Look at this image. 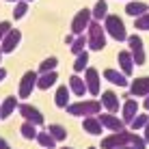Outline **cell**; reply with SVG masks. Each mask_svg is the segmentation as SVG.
Returning a JSON list of instances; mask_svg holds the SVG:
<instances>
[{
  "mask_svg": "<svg viewBox=\"0 0 149 149\" xmlns=\"http://www.w3.org/2000/svg\"><path fill=\"white\" fill-rule=\"evenodd\" d=\"M61 149H74V147H61Z\"/></svg>",
  "mask_w": 149,
  "mask_h": 149,
  "instance_id": "obj_40",
  "label": "cell"
},
{
  "mask_svg": "<svg viewBox=\"0 0 149 149\" xmlns=\"http://www.w3.org/2000/svg\"><path fill=\"white\" fill-rule=\"evenodd\" d=\"M69 86L67 84H61L58 89H56V95H54V104L58 106V108H67L69 106Z\"/></svg>",
  "mask_w": 149,
  "mask_h": 149,
  "instance_id": "obj_21",
  "label": "cell"
},
{
  "mask_svg": "<svg viewBox=\"0 0 149 149\" xmlns=\"http://www.w3.org/2000/svg\"><path fill=\"white\" fill-rule=\"evenodd\" d=\"M100 102H102V108H106V110L110 112V115L119 112V108H121V100H119V95H117L112 89H106V91H102V97H100Z\"/></svg>",
  "mask_w": 149,
  "mask_h": 149,
  "instance_id": "obj_10",
  "label": "cell"
},
{
  "mask_svg": "<svg viewBox=\"0 0 149 149\" xmlns=\"http://www.w3.org/2000/svg\"><path fill=\"white\" fill-rule=\"evenodd\" d=\"M26 2H30V0H26Z\"/></svg>",
  "mask_w": 149,
  "mask_h": 149,
  "instance_id": "obj_44",
  "label": "cell"
},
{
  "mask_svg": "<svg viewBox=\"0 0 149 149\" xmlns=\"http://www.w3.org/2000/svg\"><path fill=\"white\" fill-rule=\"evenodd\" d=\"M104 30H106V33H110L117 41H127L125 24H123V19H121L117 13H108V15L104 17Z\"/></svg>",
  "mask_w": 149,
  "mask_h": 149,
  "instance_id": "obj_3",
  "label": "cell"
},
{
  "mask_svg": "<svg viewBox=\"0 0 149 149\" xmlns=\"http://www.w3.org/2000/svg\"><path fill=\"white\" fill-rule=\"evenodd\" d=\"M37 71L35 69H28L22 74V78H19V86H17V95L22 97V100H26V97L33 95L35 86H37Z\"/></svg>",
  "mask_w": 149,
  "mask_h": 149,
  "instance_id": "obj_5",
  "label": "cell"
},
{
  "mask_svg": "<svg viewBox=\"0 0 149 149\" xmlns=\"http://www.w3.org/2000/svg\"><path fill=\"white\" fill-rule=\"evenodd\" d=\"M117 58H119V65H121V74H123V76H130L132 71H134V61H132V54H130V50H121V52L117 54Z\"/></svg>",
  "mask_w": 149,
  "mask_h": 149,
  "instance_id": "obj_18",
  "label": "cell"
},
{
  "mask_svg": "<svg viewBox=\"0 0 149 149\" xmlns=\"http://www.w3.org/2000/svg\"><path fill=\"white\" fill-rule=\"evenodd\" d=\"M130 145L134 147V149H147L145 138H143V136H138L136 132H132V141H130Z\"/></svg>",
  "mask_w": 149,
  "mask_h": 149,
  "instance_id": "obj_33",
  "label": "cell"
},
{
  "mask_svg": "<svg viewBox=\"0 0 149 149\" xmlns=\"http://www.w3.org/2000/svg\"><path fill=\"white\" fill-rule=\"evenodd\" d=\"M56 80H58V74L52 69V71H45V74H39L37 76V86L39 89H50V86L56 84Z\"/></svg>",
  "mask_w": 149,
  "mask_h": 149,
  "instance_id": "obj_20",
  "label": "cell"
},
{
  "mask_svg": "<svg viewBox=\"0 0 149 149\" xmlns=\"http://www.w3.org/2000/svg\"><path fill=\"white\" fill-rule=\"evenodd\" d=\"M0 149H11L9 141H7V138H2V136H0Z\"/></svg>",
  "mask_w": 149,
  "mask_h": 149,
  "instance_id": "obj_35",
  "label": "cell"
},
{
  "mask_svg": "<svg viewBox=\"0 0 149 149\" xmlns=\"http://www.w3.org/2000/svg\"><path fill=\"white\" fill-rule=\"evenodd\" d=\"M91 17H93V15H91V9L82 7L80 11L74 15V19H71V35H82V30L89 26Z\"/></svg>",
  "mask_w": 149,
  "mask_h": 149,
  "instance_id": "obj_9",
  "label": "cell"
},
{
  "mask_svg": "<svg viewBox=\"0 0 149 149\" xmlns=\"http://www.w3.org/2000/svg\"><path fill=\"white\" fill-rule=\"evenodd\" d=\"M86 30H89V35H86V43H89V48L91 50H104V45H106V30L104 26H102L97 19H91L89 22V26H86Z\"/></svg>",
  "mask_w": 149,
  "mask_h": 149,
  "instance_id": "obj_2",
  "label": "cell"
},
{
  "mask_svg": "<svg viewBox=\"0 0 149 149\" xmlns=\"http://www.w3.org/2000/svg\"><path fill=\"white\" fill-rule=\"evenodd\" d=\"M37 141H39V145L43 147V149H54L56 147V141L50 136L48 130H39L37 132Z\"/></svg>",
  "mask_w": 149,
  "mask_h": 149,
  "instance_id": "obj_25",
  "label": "cell"
},
{
  "mask_svg": "<svg viewBox=\"0 0 149 149\" xmlns=\"http://www.w3.org/2000/svg\"><path fill=\"white\" fill-rule=\"evenodd\" d=\"M149 123V115H145V112H138V115L132 119V123H130V130H143Z\"/></svg>",
  "mask_w": 149,
  "mask_h": 149,
  "instance_id": "obj_29",
  "label": "cell"
},
{
  "mask_svg": "<svg viewBox=\"0 0 149 149\" xmlns=\"http://www.w3.org/2000/svg\"><path fill=\"white\" fill-rule=\"evenodd\" d=\"M149 11V4L143 2V0H130V2L125 4V13L132 15V17H141V15H145Z\"/></svg>",
  "mask_w": 149,
  "mask_h": 149,
  "instance_id": "obj_15",
  "label": "cell"
},
{
  "mask_svg": "<svg viewBox=\"0 0 149 149\" xmlns=\"http://www.w3.org/2000/svg\"><path fill=\"white\" fill-rule=\"evenodd\" d=\"M19 132H22V136L24 138H28V141H33V138H37V125H33V123H28V121H24L22 123V127H19Z\"/></svg>",
  "mask_w": 149,
  "mask_h": 149,
  "instance_id": "obj_27",
  "label": "cell"
},
{
  "mask_svg": "<svg viewBox=\"0 0 149 149\" xmlns=\"http://www.w3.org/2000/svg\"><path fill=\"white\" fill-rule=\"evenodd\" d=\"M0 58H2V50H0Z\"/></svg>",
  "mask_w": 149,
  "mask_h": 149,
  "instance_id": "obj_41",
  "label": "cell"
},
{
  "mask_svg": "<svg viewBox=\"0 0 149 149\" xmlns=\"http://www.w3.org/2000/svg\"><path fill=\"white\" fill-rule=\"evenodd\" d=\"M138 115V102L136 97H127L121 104V121L123 123H132V119Z\"/></svg>",
  "mask_w": 149,
  "mask_h": 149,
  "instance_id": "obj_14",
  "label": "cell"
},
{
  "mask_svg": "<svg viewBox=\"0 0 149 149\" xmlns=\"http://www.w3.org/2000/svg\"><path fill=\"white\" fill-rule=\"evenodd\" d=\"M138 95H149V74L147 76H136L130 82V97H138Z\"/></svg>",
  "mask_w": 149,
  "mask_h": 149,
  "instance_id": "obj_12",
  "label": "cell"
},
{
  "mask_svg": "<svg viewBox=\"0 0 149 149\" xmlns=\"http://www.w3.org/2000/svg\"><path fill=\"white\" fill-rule=\"evenodd\" d=\"M143 130H145V134H143V138H145V143H149V123L145 127H143Z\"/></svg>",
  "mask_w": 149,
  "mask_h": 149,
  "instance_id": "obj_36",
  "label": "cell"
},
{
  "mask_svg": "<svg viewBox=\"0 0 149 149\" xmlns=\"http://www.w3.org/2000/svg\"><path fill=\"white\" fill-rule=\"evenodd\" d=\"M82 130H86L89 134H93V136H100L102 134V123L97 117H84V121H82Z\"/></svg>",
  "mask_w": 149,
  "mask_h": 149,
  "instance_id": "obj_22",
  "label": "cell"
},
{
  "mask_svg": "<svg viewBox=\"0 0 149 149\" xmlns=\"http://www.w3.org/2000/svg\"><path fill=\"white\" fill-rule=\"evenodd\" d=\"M89 149H97V147H89Z\"/></svg>",
  "mask_w": 149,
  "mask_h": 149,
  "instance_id": "obj_42",
  "label": "cell"
},
{
  "mask_svg": "<svg viewBox=\"0 0 149 149\" xmlns=\"http://www.w3.org/2000/svg\"><path fill=\"white\" fill-rule=\"evenodd\" d=\"M17 110H19V115L24 117V121L33 123V125H41V123H43V112H41L37 106L28 104V102H22V104L17 106Z\"/></svg>",
  "mask_w": 149,
  "mask_h": 149,
  "instance_id": "obj_7",
  "label": "cell"
},
{
  "mask_svg": "<svg viewBox=\"0 0 149 149\" xmlns=\"http://www.w3.org/2000/svg\"><path fill=\"white\" fill-rule=\"evenodd\" d=\"M4 78H7V69H4L2 65H0V82H2Z\"/></svg>",
  "mask_w": 149,
  "mask_h": 149,
  "instance_id": "obj_37",
  "label": "cell"
},
{
  "mask_svg": "<svg viewBox=\"0 0 149 149\" xmlns=\"http://www.w3.org/2000/svg\"><path fill=\"white\" fill-rule=\"evenodd\" d=\"M104 78L106 80H110L112 84H117V86H127L130 82H127V76H123L119 69H115V67H106L104 69Z\"/></svg>",
  "mask_w": 149,
  "mask_h": 149,
  "instance_id": "obj_17",
  "label": "cell"
},
{
  "mask_svg": "<svg viewBox=\"0 0 149 149\" xmlns=\"http://www.w3.org/2000/svg\"><path fill=\"white\" fill-rule=\"evenodd\" d=\"M69 91L74 95H86V84H84V78H82V76H78V74H71L69 76Z\"/></svg>",
  "mask_w": 149,
  "mask_h": 149,
  "instance_id": "obj_19",
  "label": "cell"
},
{
  "mask_svg": "<svg viewBox=\"0 0 149 149\" xmlns=\"http://www.w3.org/2000/svg\"><path fill=\"white\" fill-rule=\"evenodd\" d=\"M19 39H22L19 28H11V30L2 37V41H0V50H2V52H13V50L17 48Z\"/></svg>",
  "mask_w": 149,
  "mask_h": 149,
  "instance_id": "obj_13",
  "label": "cell"
},
{
  "mask_svg": "<svg viewBox=\"0 0 149 149\" xmlns=\"http://www.w3.org/2000/svg\"><path fill=\"white\" fill-rule=\"evenodd\" d=\"M17 106H19V102H17L15 95L4 97V102L0 104V119H9L13 115V110H17Z\"/></svg>",
  "mask_w": 149,
  "mask_h": 149,
  "instance_id": "obj_16",
  "label": "cell"
},
{
  "mask_svg": "<svg viewBox=\"0 0 149 149\" xmlns=\"http://www.w3.org/2000/svg\"><path fill=\"white\" fill-rule=\"evenodd\" d=\"M11 28H13V26H11V22H9V19H2V22H0V41H2V37H4Z\"/></svg>",
  "mask_w": 149,
  "mask_h": 149,
  "instance_id": "obj_34",
  "label": "cell"
},
{
  "mask_svg": "<svg viewBox=\"0 0 149 149\" xmlns=\"http://www.w3.org/2000/svg\"><path fill=\"white\" fill-rule=\"evenodd\" d=\"M143 106H145V108L149 110V95H145V102H143Z\"/></svg>",
  "mask_w": 149,
  "mask_h": 149,
  "instance_id": "obj_38",
  "label": "cell"
},
{
  "mask_svg": "<svg viewBox=\"0 0 149 149\" xmlns=\"http://www.w3.org/2000/svg\"><path fill=\"white\" fill-rule=\"evenodd\" d=\"M56 65H58V58L56 56H48V58H43L41 61V65H39V74H45V71H52Z\"/></svg>",
  "mask_w": 149,
  "mask_h": 149,
  "instance_id": "obj_30",
  "label": "cell"
},
{
  "mask_svg": "<svg viewBox=\"0 0 149 149\" xmlns=\"http://www.w3.org/2000/svg\"><path fill=\"white\" fill-rule=\"evenodd\" d=\"M132 141V132L130 130H121V132H112V134L102 138V149H121V147H130Z\"/></svg>",
  "mask_w": 149,
  "mask_h": 149,
  "instance_id": "obj_4",
  "label": "cell"
},
{
  "mask_svg": "<svg viewBox=\"0 0 149 149\" xmlns=\"http://www.w3.org/2000/svg\"><path fill=\"white\" fill-rule=\"evenodd\" d=\"M48 132H50V136H52L56 143L67 138V130H65V125H61V123H50V125H48Z\"/></svg>",
  "mask_w": 149,
  "mask_h": 149,
  "instance_id": "obj_23",
  "label": "cell"
},
{
  "mask_svg": "<svg viewBox=\"0 0 149 149\" xmlns=\"http://www.w3.org/2000/svg\"><path fill=\"white\" fill-rule=\"evenodd\" d=\"M97 119H100L102 127H108V130H112V132L125 130V123H123L121 117H117V115H110V112H100V115H97Z\"/></svg>",
  "mask_w": 149,
  "mask_h": 149,
  "instance_id": "obj_11",
  "label": "cell"
},
{
  "mask_svg": "<svg viewBox=\"0 0 149 149\" xmlns=\"http://www.w3.org/2000/svg\"><path fill=\"white\" fill-rule=\"evenodd\" d=\"M134 28L138 30H149V11L141 17H134Z\"/></svg>",
  "mask_w": 149,
  "mask_h": 149,
  "instance_id": "obj_32",
  "label": "cell"
},
{
  "mask_svg": "<svg viewBox=\"0 0 149 149\" xmlns=\"http://www.w3.org/2000/svg\"><path fill=\"white\" fill-rule=\"evenodd\" d=\"M89 67V52H80L78 56H76V63H74V71L78 74V71H82V69H86Z\"/></svg>",
  "mask_w": 149,
  "mask_h": 149,
  "instance_id": "obj_28",
  "label": "cell"
},
{
  "mask_svg": "<svg viewBox=\"0 0 149 149\" xmlns=\"http://www.w3.org/2000/svg\"><path fill=\"white\" fill-rule=\"evenodd\" d=\"M67 112L74 117H97L102 112V102L91 97V100H80L67 106Z\"/></svg>",
  "mask_w": 149,
  "mask_h": 149,
  "instance_id": "obj_1",
  "label": "cell"
},
{
  "mask_svg": "<svg viewBox=\"0 0 149 149\" xmlns=\"http://www.w3.org/2000/svg\"><path fill=\"white\" fill-rule=\"evenodd\" d=\"M84 45H86V35H76L74 41H71V52H74L76 56H78L80 52H84Z\"/></svg>",
  "mask_w": 149,
  "mask_h": 149,
  "instance_id": "obj_26",
  "label": "cell"
},
{
  "mask_svg": "<svg viewBox=\"0 0 149 149\" xmlns=\"http://www.w3.org/2000/svg\"><path fill=\"white\" fill-rule=\"evenodd\" d=\"M26 11H28V2H26V0H17V2H15V7H13V17H15V19L24 17Z\"/></svg>",
  "mask_w": 149,
  "mask_h": 149,
  "instance_id": "obj_31",
  "label": "cell"
},
{
  "mask_svg": "<svg viewBox=\"0 0 149 149\" xmlns=\"http://www.w3.org/2000/svg\"><path fill=\"white\" fill-rule=\"evenodd\" d=\"M91 15H93V19H104L106 15H108V2L106 0H97V2L93 4V11H91Z\"/></svg>",
  "mask_w": 149,
  "mask_h": 149,
  "instance_id": "obj_24",
  "label": "cell"
},
{
  "mask_svg": "<svg viewBox=\"0 0 149 149\" xmlns=\"http://www.w3.org/2000/svg\"><path fill=\"white\" fill-rule=\"evenodd\" d=\"M13 2H17V0H13Z\"/></svg>",
  "mask_w": 149,
  "mask_h": 149,
  "instance_id": "obj_43",
  "label": "cell"
},
{
  "mask_svg": "<svg viewBox=\"0 0 149 149\" xmlns=\"http://www.w3.org/2000/svg\"><path fill=\"white\" fill-rule=\"evenodd\" d=\"M127 45H130V54H132V61L136 65H143L147 58L145 54V43H143L141 35H127Z\"/></svg>",
  "mask_w": 149,
  "mask_h": 149,
  "instance_id": "obj_6",
  "label": "cell"
},
{
  "mask_svg": "<svg viewBox=\"0 0 149 149\" xmlns=\"http://www.w3.org/2000/svg\"><path fill=\"white\" fill-rule=\"evenodd\" d=\"M84 84H86V93L100 95V91H102V78H100V71H97L95 67H86L84 69Z\"/></svg>",
  "mask_w": 149,
  "mask_h": 149,
  "instance_id": "obj_8",
  "label": "cell"
},
{
  "mask_svg": "<svg viewBox=\"0 0 149 149\" xmlns=\"http://www.w3.org/2000/svg\"><path fill=\"white\" fill-rule=\"evenodd\" d=\"M121 149H134V147H121Z\"/></svg>",
  "mask_w": 149,
  "mask_h": 149,
  "instance_id": "obj_39",
  "label": "cell"
}]
</instances>
